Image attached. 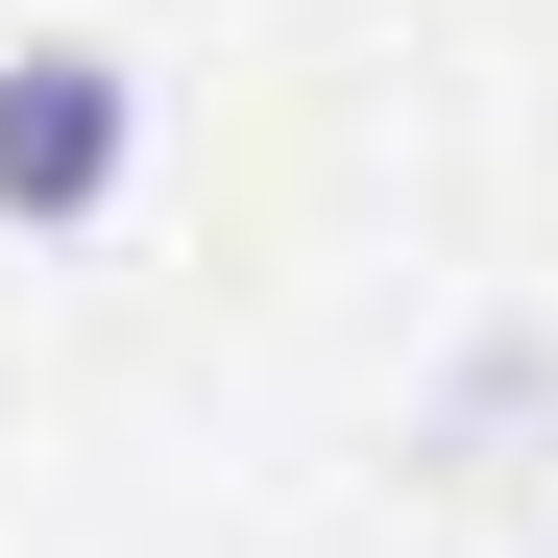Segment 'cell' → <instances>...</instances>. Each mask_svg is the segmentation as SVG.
Masks as SVG:
<instances>
[{
    "label": "cell",
    "instance_id": "6da1fadb",
    "mask_svg": "<svg viewBox=\"0 0 558 558\" xmlns=\"http://www.w3.org/2000/svg\"><path fill=\"white\" fill-rule=\"evenodd\" d=\"M122 170H146V73L73 49V25H25L0 49V219L73 243V219H122Z\"/></svg>",
    "mask_w": 558,
    "mask_h": 558
}]
</instances>
